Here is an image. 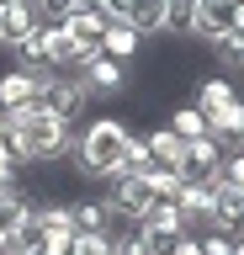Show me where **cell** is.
I'll list each match as a JSON object with an SVG mask.
<instances>
[{"label":"cell","mask_w":244,"mask_h":255,"mask_svg":"<svg viewBox=\"0 0 244 255\" xmlns=\"http://www.w3.org/2000/svg\"><path fill=\"white\" fill-rule=\"evenodd\" d=\"M11 5H16V0H0V11H11Z\"/></svg>","instance_id":"37"},{"label":"cell","mask_w":244,"mask_h":255,"mask_svg":"<svg viewBox=\"0 0 244 255\" xmlns=\"http://www.w3.org/2000/svg\"><path fill=\"white\" fill-rule=\"evenodd\" d=\"M234 255H244V239H234Z\"/></svg>","instance_id":"36"},{"label":"cell","mask_w":244,"mask_h":255,"mask_svg":"<svg viewBox=\"0 0 244 255\" xmlns=\"http://www.w3.org/2000/svg\"><path fill=\"white\" fill-rule=\"evenodd\" d=\"M196 21V0H164V32L170 37H191Z\"/></svg>","instance_id":"23"},{"label":"cell","mask_w":244,"mask_h":255,"mask_svg":"<svg viewBox=\"0 0 244 255\" xmlns=\"http://www.w3.org/2000/svg\"><path fill=\"white\" fill-rule=\"evenodd\" d=\"M106 207H112L117 223H144V213L154 207L149 175H112V181H106Z\"/></svg>","instance_id":"4"},{"label":"cell","mask_w":244,"mask_h":255,"mask_svg":"<svg viewBox=\"0 0 244 255\" xmlns=\"http://www.w3.org/2000/svg\"><path fill=\"white\" fill-rule=\"evenodd\" d=\"M144 143H149V159H154V165H180V149H186V143L175 138V128H149L144 133Z\"/></svg>","instance_id":"19"},{"label":"cell","mask_w":244,"mask_h":255,"mask_svg":"<svg viewBox=\"0 0 244 255\" xmlns=\"http://www.w3.org/2000/svg\"><path fill=\"white\" fill-rule=\"evenodd\" d=\"M228 101H239V91H234V80H228V75H202V80H196V101H191V107L202 112V117L223 112Z\"/></svg>","instance_id":"14"},{"label":"cell","mask_w":244,"mask_h":255,"mask_svg":"<svg viewBox=\"0 0 244 255\" xmlns=\"http://www.w3.org/2000/svg\"><path fill=\"white\" fill-rule=\"evenodd\" d=\"M37 107L75 128L85 117V107H90V91H85V80L75 75V69H48V75H43V91H37Z\"/></svg>","instance_id":"3"},{"label":"cell","mask_w":244,"mask_h":255,"mask_svg":"<svg viewBox=\"0 0 244 255\" xmlns=\"http://www.w3.org/2000/svg\"><path fill=\"white\" fill-rule=\"evenodd\" d=\"M0 43H5V11H0Z\"/></svg>","instance_id":"35"},{"label":"cell","mask_w":244,"mask_h":255,"mask_svg":"<svg viewBox=\"0 0 244 255\" xmlns=\"http://www.w3.org/2000/svg\"><path fill=\"white\" fill-rule=\"evenodd\" d=\"M101 53H106V59H117V64H133L138 53H144V32L128 27V21H112V27L101 32Z\"/></svg>","instance_id":"11"},{"label":"cell","mask_w":244,"mask_h":255,"mask_svg":"<svg viewBox=\"0 0 244 255\" xmlns=\"http://www.w3.org/2000/svg\"><path fill=\"white\" fill-rule=\"evenodd\" d=\"M207 229H223V234L244 239V191L239 186H218V207H212Z\"/></svg>","instance_id":"12"},{"label":"cell","mask_w":244,"mask_h":255,"mask_svg":"<svg viewBox=\"0 0 244 255\" xmlns=\"http://www.w3.org/2000/svg\"><path fill=\"white\" fill-rule=\"evenodd\" d=\"M149 186H154V197H170L175 202V191L186 186V175H180V165H154L149 170Z\"/></svg>","instance_id":"24"},{"label":"cell","mask_w":244,"mask_h":255,"mask_svg":"<svg viewBox=\"0 0 244 255\" xmlns=\"http://www.w3.org/2000/svg\"><path fill=\"white\" fill-rule=\"evenodd\" d=\"M5 117H11V128L21 133V159H27V165H48V159H64L69 149H75V128L59 123L53 112H43L37 101L5 112Z\"/></svg>","instance_id":"2"},{"label":"cell","mask_w":244,"mask_h":255,"mask_svg":"<svg viewBox=\"0 0 244 255\" xmlns=\"http://www.w3.org/2000/svg\"><path fill=\"white\" fill-rule=\"evenodd\" d=\"M128 138H133V123L122 117H90V128L75 133V170L85 181H112L122 175V154H128Z\"/></svg>","instance_id":"1"},{"label":"cell","mask_w":244,"mask_h":255,"mask_svg":"<svg viewBox=\"0 0 244 255\" xmlns=\"http://www.w3.org/2000/svg\"><path fill=\"white\" fill-rule=\"evenodd\" d=\"M37 91H43V75H32V69H0V112H16L27 107V101H37Z\"/></svg>","instance_id":"10"},{"label":"cell","mask_w":244,"mask_h":255,"mask_svg":"<svg viewBox=\"0 0 244 255\" xmlns=\"http://www.w3.org/2000/svg\"><path fill=\"white\" fill-rule=\"evenodd\" d=\"M43 37H48V64H53V69H80L85 48L64 32V21H43Z\"/></svg>","instance_id":"13"},{"label":"cell","mask_w":244,"mask_h":255,"mask_svg":"<svg viewBox=\"0 0 244 255\" xmlns=\"http://www.w3.org/2000/svg\"><path fill=\"white\" fill-rule=\"evenodd\" d=\"M164 128H175V138L191 143V138H202V133H207V117H202L196 107H175L170 117H164Z\"/></svg>","instance_id":"22"},{"label":"cell","mask_w":244,"mask_h":255,"mask_svg":"<svg viewBox=\"0 0 244 255\" xmlns=\"http://www.w3.org/2000/svg\"><path fill=\"white\" fill-rule=\"evenodd\" d=\"M112 255H154V250L144 245L138 223H128V229H117V234H112Z\"/></svg>","instance_id":"25"},{"label":"cell","mask_w":244,"mask_h":255,"mask_svg":"<svg viewBox=\"0 0 244 255\" xmlns=\"http://www.w3.org/2000/svg\"><path fill=\"white\" fill-rule=\"evenodd\" d=\"M11 186H16V181H5V175H0V191H11Z\"/></svg>","instance_id":"34"},{"label":"cell","mask_w":244,"mask_h":255,"mask_svg":"<svg viewBox=\"0 0 244 255\" xmlns=\"http://www.w3.org/2000/svg\"><path fill=\"white\" fill-rule=\"evenodd\" d=\"M69 250H75V229H48V239H43L37 255H69Z\"/></svg>","instance_id":"30"},{"label":"cell","mask_w":244,"mask_h":255,"mask_svg":"<svg viewBox=\"0 0 244 255\" xmlns=\"http://www.w3.org/2000/svg\"><path fill=\"white\" fill-rule=\"evenodd\" d=\"M75 75L85 80V91H90V101H112V96H122L128 91V64H117V59H90V64H80Z\"/></svg>","instance_id":"6"},{"label":"cell","mask_w":244,"mask_h":255,"mask_svg":"<svg viewBox=\"0 0 244 255\" xmlns=\"http://www.w3.org/2000/svg\"><path fill=\"white\" fill-rule=\"evenodd\" d=\"M218 181H223V186H239V191H244V143L223 154V165H218Z\"/></svg>","instance_id":"27"},{"label":"cell","mask_w":244,"mask_h":255,"mask_svg":"<svg viewBox=\"0 0 244 255\" xmlns=\"http://www.w3.org/2000/svg\"><path fill=\"white\" fill-rule=\"evenodd\" d=\"M101 11L112 16V21H122V16H128V0H101Z\"/></svg>","instance_id":"33"},{"label":"cell","mask_w":244,"mask_h":255,"mask_svg":"<svg viewBox=\"0 0 244 255\" xmlns=\"http://www.w3.org/2000/svg\"><path fill=\"white\" fill-rule=\"evenodd\" d=\"M207 133L223 143V149H239V143H244V101H228L223 112H212V117H207Z\"/></svg>","instance_id":"16"},{"label":"cell","mask_w":244,"mask_h":255,"mask_svg":"<svg viewBox=\"0 0 244 255\" xmlns=\"http://www.w3.org/2000/svg\"><path fill=\"white\" fill-rule=\"evenodd\" d=\"M170 255H202V245H196V234H180V239H175V250H170Z\"/></svg>","instance_id":"31"},{"label":"cell","mask_w":244,"mask_h":255,"mask_svg":"<svg viewBox=\"0 0 244 255\" xmlns=\"http://www.w3.org/2000/svg\"><path fill=\"white\" fill-rule=\"evenodd\" d=\"M32 191H21V186H11V191H0V250H5V245H11V234H16L21 229V218H27V213H32Z\"/></svg>","instance_id":"15"},{"label":"cell","mask_w":244,"mask_h":255,"mask_svg":"<svg viewBox=\"0 0 244 255\" xmlns=\"http://www.w3.org/2000/svg\"><path fill=\"white\" fill-rule=\"evenodd\" d=\"M196 245H202V255H234V234H223V229H196Z\"/></svg>","instance_id":"28"},{"label":"cell","mask_w":244,"mask_h":255,"mask_svg":"<svg viewBox=\"0 0 244 255\" xmlns=\"http://www.w3.org/2000/svg\"><path fill=\"white\" fill-rule=\"evenodd\" d=\"M11 53H16V69H32V75H48V37H43V27L27 32L21 43H11Z\"/></svg>","instance_id":"18"},{"label":"cell","mask_w":244,"mask_h":255,"mask_svg":"<svg viewBox=\"0 0 244 255\" xmlns=\"http://www.w3.org/2000/svg\"><path fill=\"white\" fill-rule=\"evenodd\" d=\"M69 223H75V234H117V229H128V223L112 218L106 197H75L69 202Z\"/></svg>","instance_id":"9"},{"label":"cell","mask_w":244,"mask_h":255,"mask_svg":"<svg viewBox=\"0 0 244 255\" xmlns=\"http://www.w3.org/2000/svg\"><path fill=\"white\" fill-rule=\"evenodd\" d=\"M128 27H138L144 37L164 32V0H128V16H122Z\"/></svg>","instance_id":"20"},{"label":"cell","mask_w":244,"mask_h":255,"mask_svg":"<svg viewBox=\"0 0 244 255\" xmlns=\"http://www.w3.org/2000/svg\"><path fill=\"white\" fill-rule=\"evenodd\" d=\"M218 186H223V181H218V175H212V181H186V186L175 191V213L180 218H186V229H207L212 223V207H218Z\"/></svg>","instance_id":"7"},{"label":"cell","mask_w":244,"mask_h":255,"mask_svg":"<svg viewBox=\"0 0 244 255\" xmlns=\"http://www.w3.org/2000/svg\"><path fill=\"white\" fill-rule=\"evenodd\" d=\"M16 170H21V165H16V159H11V149L0 143V175H5V181H16Z\"/></svg>","instance_id":"32"},{"label":"cell","mask_w":244,"mask_h":255,"mask_svg":"<svg viewBox=\"0 0 244 255\" xmlns=\"http://www.w3.org/2000/svg\"><path fill=\"white\" fill-rule=\"evenodd\" d=\"M43 21H48V16H43V5H37V0H16V5L5 11V48L21 43L27 32H37Z\"/></svg>","instance_id":"17"},{"label":"cell","mask_w":244,"mask_h":255,"mask_svg":"<svg viewBox=\"0 0 244 255\" xmlns=\"http://www.w3.org/2000/svg\"><path fill=\"white\" fill-rule=\"evenodd\" d=\"M69 255H112V234H75Z\"/></svg>","instance_id":"29"},{"label":"cell","mask_w":244,"mask_h":255,"mask_svg":"<svg viewBox=\"0 0 244 255\" xmlns=\"http://www.w3.org/2000/svg\"><path fill=\"white\" fill-rule=\"evenodd\" d=\"M239 16H244V5H239V0H196L191 37L212 48L218 37H234V32H239Z\"/></svg>","instance_id":"5"},{"label":"cell","mask_w":244,"mask_h":255,"mask_svg":"<svg viewBox=\"0 0 244 255\" xmlns=\"http://www.w3.org/2000/svg\"><path fill=\"white\" fill-rule=\"evenodd\" d=\"M239 5H244V0H239Z\"/></svg>","instance_id":"38"},{"label":"cell","mask_w":244,"mask_h":255,"mask_svg":"<svg viewBox=\"0 0 244 255\" xmlns=\"http://www.w3.org/2000/svg\"><path fill=\"white\" fill-rule=\"evenodd\" d=\"M223 154H228L223 143L212 138V133H202V138H191L180 149V175H186V181H212L218 165H223Z\"/></svg>","instance_id":"8"},{"label":"cell","mask_w":244,"mask_h":255,"mask_svg":"<svg viewBox=\"0 0 244 255\" xmlns=\"http://www.w3.org/2000/svg\"><path fill=\"white\" fill-rule=\"evenodd\" d=\"M43 239H48V223H43V213H37V202H32V213H27L21 229L11 234V250H43Z\"/></svg>","instance_id":"21"},{"label":"cell","mask_w":244,"mask_h":255,"mask_svg":"<svg viewBox=\"0 0 244 255\" xmlns=\"http://www.w3.org/2000/svg\"><path fill=\"white\" fill-rule=\"evenodd\" d=\"M212 53H218V64L223 69H244V37L234 32V37H218L212 43Z\"/></svg>","instance_id":"26"}]
</instances>
